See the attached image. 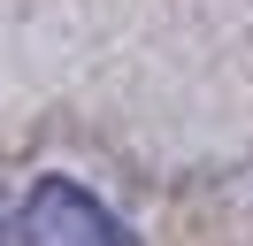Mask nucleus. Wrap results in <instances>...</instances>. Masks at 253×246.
<instances>
[{
    "instance_id": "nucleus-1",
    "label": "nucleus",
    "mask_w": 253,
    "mask_h": 246,
    "mask_svg": "<svg viewBox=\"0 0 253 246\" xmlns=\"http://www.w3.org/2000/svg\"><path fill=\"white\" fill-rule=\"evenodd\" d=\"M16 246H138L130 223L77 177H39L16 215Z\"/></svg>"
},
{
    "instance_id": "nucleus-2",
    "label": "nucleus",
    "mask_w": 253,
    "mask_h": 246,
    "mask_svg": "<svg viewBox=\"0 0 253 246\" xmlns=\"http://www.w3.org/2000/svg\"><path fill=\"white\" fill-rule=\"evenodd\" d=\"M0 246H16V215H8V200H0Z\"/></svg>"
}]
</instances>
